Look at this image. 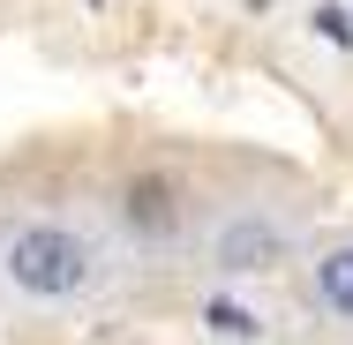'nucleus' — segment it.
<instances>
[{
	"mask_svg": "<svg viewBox=\"0 0 353 345\" xmlns=\"http://www.w3.org/2000/svg\"><path fill=\"white\" fill-rule=\"evenodd\" d=\"M316 300H323L339 323H353V240H339V248L316 255Z\"/></svg>",
	"mask_w": 353,
	"mask_h": 345,
	"instance_id": "nucleus-4",
	"label": "nucleus"
},
{
	"mask_svg": "<svg viewBox=\"0 0 353 345\" xmlns=\"http://www.w3.org/2000/svg\"><path fill=\"white\" fill-rule=\"evenodd\" d=\"M316 30H323L331 45H353V15L346 8H316Z\"/></svg>",
	"mask_w": 353,
	"mask_h": 345,
	"instance_id": "nucleus-6",
	"label": "nucleus"
},
{
	"mask_svg": "<svg viewBox=\"0 0 353 345\" xmlns=\"http://www.w3.org/2000/svg\"><path fill=\"white\" fill-rule=\"evenodd\" d=\"M211 263L218 271H233V278H256V271H279L285 263V233L271 225V218H225L218 225V240H211Z\"/></svg>",
	"mask_w": 353,
	"mask_h": 345,
	"instance_id": "nucleus-2",
	"label": "nucleus"
},
{
	"mask_svg": "<svg viewBox=\"0 0 353 345\" xmlns=\"http://www.w3.org/2000/svg\"><path fill=\"white\" fill-rule=\"evenodd\" d=\"M203 323H211L218 338H256V315H248L241 300H211V308H203Z\"/></svg>",
	"mask_w": 353,
	"mask_h": 345,
	"instance_id": "nucleus-5",
	"label": "nucleus"
},
{
	"mask_svg": "<svg viewBox=\"0 0 353 345\" xmlns=\"http://www.w3.org/2000/svg\"><path fill=\"white\" fill-rule=\"evenodd\" d=\"M0 271H8L15 293H30V300H75V293L90 285V271H98V255H90V240H83L75 225L30 218V225H15V233H8Z\"/></svg>",
	"mask_w": 353,
	"mask_h": 345,
	"instance_id": "nucleus-1",
	"label": "nucleus"
},
{
	"mask_svg": "<svg viewBox=\"0 0 353 345\" xmlns=\"http://www.w3.org/2000/svg\"><path fill=\"white\" fill-rule=\"evenodd\" d=\"M113 210H121V225H128L136 240H173V233H181V188H173L165 173H136Z\"/></svg>",
	"mask_w": 353,
	"mask_h": 345,
	"instance_id": "nucleus-3",
	"label": "nucleus"
}]
</instances>
